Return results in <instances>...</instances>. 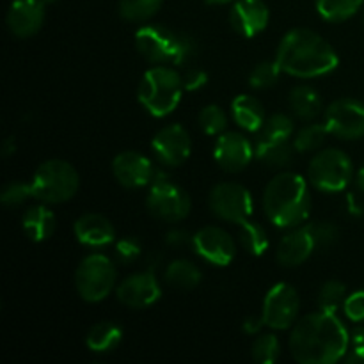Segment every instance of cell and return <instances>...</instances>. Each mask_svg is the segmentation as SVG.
Listing matches in <instances>:
<instances>
[{
    "label": "cell",
    "instance_id": "obj_8",
    "mask_svg": "<svg viewBox=\"0 0 364 364\" xmlns=\"http://www.w3.org/2000/svg\"><path fill=\"white\" fill-rule=\"evenodd\" d=\"M354 176V166L347 153L341 149H322L309 162L308 180L316 191L336 194L345 191Z\"/></svg>",
    "mask_w": 364,
    "mask_h": 364
},
{
    "label": "cell",
    "instance_id": "obj_17",
    "mask_svg": "<svg viewBox=\"0 0 364 364\" xmlns=\"http://www.w3.org/2000/svg\"><path fill=\"white\" fill-rule=\"evenodd\" d=\"M155 166L146 155L137 151H123L112 160V173L124 188H141L151 183Z\"/></svg>",
    "mask_w": 364,
    "mask_h": 364
},
{
    "label": "cell",
    "instance_id": "obj_41",
    "mask_svg": "<svg viewBox=\"0 0 364 364\" xmlns=\"http://www.w3.org/2000/svg\"><path fill=\"white\" fill-rule=\"evenodd\" d=\"M181 77H183L185 91H198V89L205 87L206 82H208L206 71L199 70V68H188V70H185V73Z\"/></svg>",
    "mask_w": 364,
    "mask_h": 364
},
{
    "label": "cell",
    "instance_id": "obj_19",
    "mask_svg": "<svg viewBox=\"0 0 364 364\" xmlns=\"http://www.w3.org/2000/svg\"><path fill=\"white\" fill-rule=\"evenodd\" d=\"M315 249L318 247H316V240L313 237L311 224H302L281 238L276 258L279 265L291 269V267H299L308 262Z\"/></svg>",
    "mask_w": 364,
    "mask_h": 364
},
{
    "label": "cell",
    "instance_id": "obj_18",
    "mask_svg": "<svg viewBox=\"0 0 364 364\" xmlns=\"http://www.w3.org/2000/svg\"><path fill=\"white\" fill-rule=\"evenodd\" d=\"M7 28L20 39L38 34L45 21V2L43 0H14L7 11Z\"/></svg>",
    "mask_w": 364,
    "mask_h": 364
},
{
    "label": "cell",
    "instance_id": "obj_33",
    "mask_svg": "<svg viewBox=\"0 0 364 364\" xmlns=\"http://www.w3.org/2000/svg\"><path fill=\"white\" fill-rule=\"evenodd\" d=\"M347 287L336 279H331L320 288L318 294V308L323 311L336 313L338 309L343 308L345 301H347Z\"/></svg>",
    "mask_w": 364,
    "mask_h": 364
},
{
    "label": "cell",
    "instance_id": "obj_12",
    "mask_svg": "<svg viewBox=\"0 0 364 364\" xmlns=\"http://www.w3.org/2000/svg\"><path fill=\"white\" fill-rule=\"evenodd\" d=\"M326 127L331 135L343 141L364 137V103L354 98L334 100L326 110Z\"/></svg>",
    "mask_w": 364,
    "mask_h": 364
},
{
    "label": "cell",
    "instance_id": "obj_48",
    "mask_svg": "<svg viewBox=\"0 0 364 364\" xmlns=\"http://www.w3.org/2000/svg\"><path fill=\"white\" fill-rule=\"evenodd\" d=\"M208 6H226V4L233 2V0H205Z\"/></svg>",
    "mask_w": 364,
    "mask_h": 364
},
{
    "label": "cell",
    "instance_id": "obj_42",
    "mask_svg": "<svg viewBox=\"0 0 364 364\" xmlns=\"http://www.w3.org/2000/svg\"><path fill=\"white\" fill-rule=\"evenodd\" d=\"M166 242L169 245H176V247H183V245H192V242H194V235H188L187 231L183 230H174L171 231V233H167V238Z\"/></svg>",
    "mask_w": 364,
    "mask_h": 364
},
{
    "label": "cell",
    "instance_id": "obj_20",
    "mask_svg": "<svg viewBox=\"0 0 364 364\" xmlns=\"http://www.w3.org/2000/svg\"><path fill=\"white\" fill-rule=\"evenodd\" d=\"M270 13L263 0H237L230 11V23L237 34L255 38L269 25Z\"/></svg>",
    "mask_w": 364,
    "mask_h": 364
},
{
    "label": "cell",
    "instance_id": "obj_16",
    "mask_svg": "<svg viewBox=\"0 0 364 364\" xmlns=\"http://www.w3.org/2000/svg\"><path fill=\"white\" fill-rule=\"evenodd\" d=\"M160 295H162V288H160L155 274L149 270L132 274L116 287L117 301L132 309L149 308L159 301Z\"/></svg>",
    "mask_w": 364,
    "mask_h": 364
},
{
    "label": "cell",
    "instance_id": "obj_45",
    "mask_svg": "<svg viewBox=\"0 0 364 364\" xmlns=\"http://www.w3.org/2000/svg\"><path fill=\"white\" fill-rule=\"evenodd\" d=\"M350 343L352 345H364V329H361V327H358V329H355V331H352Z\"/></svg>",
    "mask_w": 364,
    "mask_h": 364
},
{
    "label": "cell",
    "instance_id": "obj_22",
    "mask_svg": "<svg viewBox=\"0 0 364 364\" xmlns=\"http://www.w3.org/2000/svg\"><path fill=\"white\" fill-rule=\"evenodd\" d=\"M294 144L290 141H279V139H270L258 135L255 144L256 160L272 169H281L291 164L294 159Z\"/></svg>",
    "mask_w": 364,
    "mask_h": 364
},
{
    "label": "cell",
    "instance_id": "obj_46",
    "mask_svg": "<svg viewBox=\"0 0 364 364\" xmlns=\"http://www.w3.org/2000/svg\"><path fill=\"white\" fill-rule=\"evenodd\" d=\"M2 151H4V155H6V156L11 155L13 151H16V142H14L13 137H7L6 141H4Z\"/></svg>",
    "mask_w": 364,
    "mask_h": 364
},
{
    "label": "cell",
    "instance_id": "obj_6",
    "mask_svg": "<svg viewBox=\"0 0 364 364\" xmlns=\"http://www.w3.org/2000/svg\"><path fill=\"white\" fill-rule=\"evenodd\" d=\"M80 178L77 169L66 160L52 159L43 162L32 176V196L45 205L66 203L77 194Z\"/></svg>",
    "mask_w": 364,
    "mask_h": 364
},
{
    "label": "cell",
    "instance_id": "obj_47",
    "mask_svg": "<svg viewBox=\"0 0 364 364\" xmlns=\"http://www.w3.org/2000/svg\"><path fill=\"white\" fill-rule=\"evenodd\" d=\"M355 185H358L359 191L364 192V164L361 167H359L358 174H355Z\"/></svg>",
    "mask_w": 364,
    "mask_h": 364
},
{
    "label": "cell",
    "instance_id": "obj_11",
    "mask_svg": "<svg viewBox=\"0 0 364 364\" xmlns=\"http://www.w3.org/2000/svg\"><path fill=\"white\" fill-rule=\"evenodd\" d=\"M299 308H301V299H299L297 290L288 283H277L265 295L262 316L267 327L284 331L295 326Z\"/></svg>",
    "mask_w": 364,
    "mask_h": 364
},
{
    "label": "cell",
    "instance_id": "obj_49",
    "mask_svg": "<svg viewBox=\"0 0 364 364\" xmlns=\"http://www.w3.org/2000/svg\"><path fill=\"white\" fill-rule=\"evenodd\" d=\"M45 4H53V2H59V0H43Z\"/></svg>",
    "mask_w": 364,
    "mask_h": 364
},
{
    "label": "cell",
    "instance_id": "obj_1",
    "mask_svg": "<svg viewBox=\"0 0 364 364\" xmlns=\"http://www.w3.org/2000/svg\"><path fill=\"white\" fill-rule=\"evenodd\" d=\"M350 334L336 313L318 309L295 322L288 340L291 355L301 364H334L347 355Z\"/></svg>",
    "mask_w": 364,
    "mask_h": 364
},
{
    "label": "cell",
    "instance_id": "obj_5",
    "mask_svg": "<svg viewBox=\"0 0 364 364\" xmlns=\"http://www.w3.org/2000/svg\"><path fill=\"white\" fill-rule=\"evenodd\" d=\"M183 91V77L174 68L153 66L142 75L137 98L153 117H166L180 105Z\"/></svg>",
    "mask_w": 364,
    "mask_h": 364
},
{
    "label": "cell",
    "instance_id": "obj_36",
    "mask_svg": "<svg viewBox=\"0 0 364 364\" xmlns=\"http://www.w3.org/2000/svg\"><path fill=\"white\" fill-rule=\"evenodd\" d=\"M283 73L281 66L277 64V60H265V63H259L255 70L251 71V77H249V85L252 89H269L279 80V75Z\"/></svg>",
    "mask_w": 364,
    "mask_h": 364
},
{
    "label": "cell",
    "instance_id": "obj_9",
    "mask_svg": "<svg viewBox=\"0 0 364 364\" xmlns=\"http://www.w3.org/2000/svg\"><path fill=\"white\" fill-rule=\"evenodd\" d=\"M117 272L112 259L100 252L85 256L75 272V288L85 302H100L116 288Z\"/></svg>",
    "mask_w": 364,
    "mask_h": 364
},
{
    "label": "cell",
    "instance_id": "obj_14",
    "mask_svg": "<svg viewBox=\"0 0 364 364\" xmlns=\"http://www.w3.org/2000/svg\"><path fill=\"white\" fill-rule=\"evenodd\" d=\"M192 247L205 262L215 267H228L235 259L237 245L231 235L219 226H206L194 235Z\"/></svg>",
    "mask_w": 364,
    "mask_h": 364
},
{
    "label": "cell",
    "instance_id": "obj_28",
    "mask_svg": "<svg viewBox=\"0 0 364 364\" xmlns=\"http://www.w3.org/2000/svg\"><path fill=\"white\" fill-rule=\"evenodd\" d=\"M364 0H316V11L327 21H345L363 7Z\"/></svg>",
    "mask_w": 364,
    "mask_h": 364
},
{
    "label": "cell",
    "instance_id": "obj_26",
    "mask_svg": "<svg viewBox=\"0 0 364 364\" xmlns=\"http://www.w3.org/2000/svg\"><path fill=\"white\" fill-rule=\"evenodd\" d=\"M290 109L299 119L313 121L322 112V96L311 85H297L290 92Z\"/></svg>",
    "mask_w": 364,
    "mask_h": 364
},
{
    "label": "cell",
    "instance_id": "obj_10",
    "mask_svg": "<svg viewBox=\"0 0 364 364\" xmlns=\"http://www.w3.org/2000/svg\"><path fill=\"white\" fill-rule=\"evenodd\" d=\"M210 208L220 220L244 224L252 215V196L244 185L224 181L210 192Z\"/></svg>",
    "mask_w": 364,
    "mask_h": 364
},
{
    "label": "cell",
    "instance_id": "obj_4",
    "mask_svg": "<svg viewBox=\"0 0 364 364\" xmlns=\"http://www.w3.org/2000/svg\"><path fill=\"white\" fill-rule=\"evenodd\" d=\"M135 46L155 66H183L196 53V43L191 36L159 23L139 27Z\"/></svg>",
    "mask_w": 364,
    "mask_h": 364
},
{
    "label": "cell",
    "instance_id": "obj_25",
    "mask_svg": "<svg viewBox=\"0 0 364 364\" xmlns=\"http://www.w3.org/2000/svg\"><path fill=\"white\" fill-rule=\"evenodd\" d=\"M121 340H123V331L117 323L98 322L89 329L85 345L89 350L96 354H109L119 347Z\"/></svg>",
    "mask_w": 364,
    "mask_h": 364
},
{
    "label": "cell",
    "instance_id": "obj_43",
    "mask_svg": "<svg viewBox=\"0 0 364 364\" xmlns=\"http://www.w3.org/2000/svg\"><path fill=\"white\" fill-rule=\"evenodd\" d=\"M263 326H265V320H263V316L252 315V316H249V318H245V322L242 323V329H244L247 334H252V336H255V334H258L259 331L263 329Z\"/></svg>",
    "mask_w": 364,
    "mask_h": 364
},
{
    "label": "cell",
    "instance_id": "obj_39",
    "mask_svg": "<svg viewBox=\"0 0 364 364\" xmlns=\"http://www.w3.org/2000/svg\"><path fill=\"white\" fill-rule=\"evenodd\" d=\"M343 311L350 322H364V290L348 295L343 304Z\"/></svg>",
    "mask_w": 364,
    "mask_h": 364
},
{
    "label": "cell",
    "instance_id": "obj_24",
    "mask_svg": "<svg viewBox=\"0 0 364 364\" xmlns=\"http://www.w3.org/2000/svg\"><path fill=\"white\" fill-rule=\"evenodd\" d=\"M55 215L45 205L31 206L23 213V219H21V228H23L25 237L28 240L36 242V244L48 240L53 235V231H55Z\"/></svg>",
    "mask_w": 364,
    "mask_h": 364
},
{
    "label": "cell",
    "instance_id": "obj_34",
    "mask_svg": "<svg viewBox=\"0 0 364 364\" xmlns=\"http://www.w3.org/2000/svg\"><path fill=\"white\" fill-rule=\"evenodd\" d=\"M252 359L259 364H274L281 355V343L276 334H262L252 343Z\"/></svg>",
    "mask_w": 364,
    "mask_h": 364
},
{
    "label": "cell",
    "instance_id": "obj_2",
    "mask_svg": "<svg viewBox=\"0 0 364 364\" xmlns=\"http://www.w3.org/2000/svg\"><path fill=\"white\" fill-rule=\"evenodd\" d=\"M276 60L283 73L297 78L323 77L340 64L334 46L311 28H294L284 34Z\"/></svg>",
    "mask_w": 364,
    "mask_h": 364
},
{
    "label": "cell",
    "instance_id": "obj_30",
    "mask_svg": "<svg viewBox=\"0 0 364 364\" xmlns=\"http://www.w3.org/2000/svg\"><path fill=\"white\" fill-rule=\"evenodd\" d=\"M240 244L242 247L247 251V255L251 256H262L265 255L267 249H269V235H267L265 228L258 223H252V220H245L244 224H240Z\"/></svg>",
    "mask_w": 364,
    "mask_h": 364
},
{
    "label": "cell",
    "instance_id": "obj_13",
    "mask_svg": "<svg viewBox=\"0 0 364 364\" xmlns=\"http://www.w3.org/2000/svg\"><path fill=\"white\" fill-rule=\"evenodd\" d=\"M153 155L162 166L178 167L187 162L192 151L188 132L181 124H167L160 128L151 141Z\"/></svg>",
    "mask_w": 364,
    "mask_h": 364
},
{
    "label": "cell",
    "instance_id": "obj_23",
    "mask_svg": "<svg viewBox=\"0 0 364 364\" xmlns=\"http://www.w3.org/2000/svg\"><path fill=\"white\" fill-rule=\"evenodd\" d=\"M231 116L233 121L245 132H259L265 123V109L258 98L251 95H240L231 103Z\"/></svg>",
    "mask_w": 364,
    "mask_h": 364
},
{
    "label": "cell",
    "instance_id": "obj_15",
    "mask_svg": "<svg viewBox=\"0 0 364 364\" xmlns=\"http://www.w3.org/2000/svg\"><path fill=\"white\" fill-rule=\"evenodd\" d=\"M217 166L226 173H242L255 159V146L238 132H224L217 137L213 148Z\"/></svg>",
    "mask_w": 364,
    "mask_h": 364
},
{
    "label": "cell",
    "instance_id": "obj_37",
    "mask_svg": "<svg viewBox=\"0 0 364 364\" xmlns=\"http://www.w3.org/2000/svg\"><path fill=\"white\" fill-rule=\"evenodd\" d=\"M32 196V187L31 183H25V181H11L0 192V203L7 208H14V206H21L28 201Z\"/></svg>",
    "mask_w": 364,
    "mask_h": 364
},
{
    "label": "cell",
    "instance_id": "obj_40",
    "mask_svg": "<svg viewBox=\"0 0 364 364\" xmlns=\"http://www.w3.org/2000/svg\"><path fill=\"white\" fill-rule=\"evenodd\" d=\"M311 231L316 240V247H329L338 238V228L333 223H311Z\"/></svg>",
    "mask_w": 364,
    "mask_h": 364
},
{
    "label": "cell",
    "instance_id": "obj_3",
    "mask_svg": "<svg viewBox=\"0 0 364 364\" xmlns=\"http://www.w3.org/2000/svg\"><path fill=\"white\" fill-rule=\"evenodd\" d=\"M311 194L301 174L279 173L269 181L263 192V210L270 223L283 230L302 226L309 217Z\"/></svg>",
    "mask_w": 364,
    "mask_h": 364
},
{
    "label": "cell",
    "instance_id": "obj_31",
    "mask_svg": "<svg viewBox=\"0 0 364 364\" xmlns=\"http://www.w3.org/2000/svg\"><path fill=\"white\" fill-rule=\"evenodd\" d=\"M327 135L331 134L327 130L326 123H309L306 127H302L299 132H295L291 144H294L295 151L299 153L315 151V149H318L326 142Z\"/></svg>",
    "mask_w": 364,
    "mask_h": 364
},
{
    "label": "cell",
    "instance_id": "obj_44",
    "mask_svg": "<svg viewBox=\"0 0 364 364\" xmlns=\"http://www.w3.org/2000/svg\"><path fill=\"white\" fill-rule=\"evenodd\" d=\"M347 363H363L364 364V345H354L350 352H348Z\"/></svg>",
    "mask_w": 364,
    "mask_h": 364
},
{
    "label": "cell",
    "instance_id": "obj_29",
    "mask_svg": "<svg viewBox=\"0 0 364 364\" xmlns=\"http://www.w3.org/2000/svg\"><path fill=\"white\" fill-rule=\"evenodd\" d=\"M162 4L164 0H119V14L127 21L144 23L159 13Z\"/></svg>",
    "mask_w": 364,
    "mask_h": 364
},
{
    "label": "cell",
    "instance_id": "obj_38",
    "mask_svg": "<svg viewBox=\"0 0 364 364\" xmlns=\"http://www.w3.org/2000/svg\"><path fill=\"white\" fill-rule=\"evenodd\" d=\"M141 252L142 244L135 237H127L114 242V255H116V259L119 263H124V265H130V263L137 262L141 258Z\"/></svg>",
    "mask_w": 364,
    "mask_h": 364
},
{
    "label": "cell",
    "instance_id": "obj_7",
    "mask_svg": "<svg viewBox=\"0 0 364 364\" xmlns=\"http://www.w3.org/2000/svg\"><path fill=\"white\" fill-rule=\"evenodd\" d=\"M146 208L153 217L164 223H180L191 213L192 201L185 188L171 181L167 174L156 169L146 196Z\"/></svg>",
    "mask_w": 364,
    "mask_h": 364
},
{
    "label": "cell",
    "instance_id": "obj_32",
    "mask_svg": "<svg viewBox=\"0 0 364 364\" xmlns=\"http://www.w3.org/2000/svg\"><path fill=\"white\" fill-rule=\"evenodd\" d=\"M295 134V124L288 114L276 112L272 116H269L263 123L262 130L258 132V135L270 139H279V141H290L291 135Z\"/></svg>",
    "mask_w": 364,
    "mask_h": 364
},
{
    "label": "cell",
    "instance_id": "obj_21",
    "mask_svg": "<svg viewBox=\"0 0 364 364\" xmlns=\"http://www.w3.org/2000/svg\"><path fill=\"white\" fill-rule=\"evenodd\" d=\"M75 237L85 247L100 249L116 242V228L100 213H84L75 220Z\"/></svg>",
    "mask_w": 364,
    "mask_h": 364
},
{
    "label": "cell",
    "instance_id": "obj_35",
    "mask_svg": "<svg viewBox=\"0 0 364 364\" xmlns=\"http://www.w3.org/2000/svg\"><path fill=\"white\" fill-rule=\"evenodd\" d=\"M198 121L201 130L213 137H219L228 128V116L219 105H206L205 109H201Z\"/></svg>",
    "mask_w": 364,
    "mask_h": 364
},
{
    "label": "cell",
    "instance_id": "obj_27",
    "mask_svg": "<svg viewBox=\"0 0 364 364\" xmlns=\"http://www.w3.org/2000/svg\"><path fill=\"white\" fill-rule=\"evenodd\" d=\"M166 281L180 290H192L201 283V270L188 259H174L167 265Z\"/></svg>",
    "mask_w": 364,
    "mask_h": 364
}]
</instances>
